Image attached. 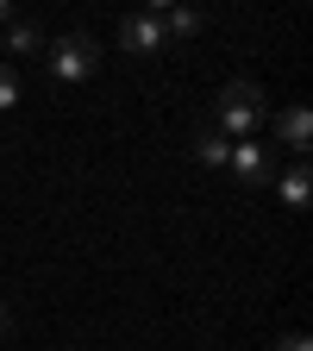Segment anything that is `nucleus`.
Instances as JSON below:
<instances>
[{
    "label": "nucleus",
    "instance_id": "1",
    "mask_svg": "<svg viewBox=\"0 0 313 351\" xmlns=\"http://www.w3.org/2000/svg\"><path fill=\"white\" fill-rule=\"evenodd\" d=\"M263 119H270V107H263V88H257V82L238 75V82L219 88V101H213V132H219L226 145H245Z\"/></svg>",
    "mask_w": 313,
    "mask_h": 351
},
{
    "label": "nucleus",
    "instance_id": "2",
    "mask_svg": "<svg viewBox=\"0 0 313 351\" xmlns=\"http://www.w3.org/2000/svg\"><path fill=\"white\" fill-rule=\"evenodd\" d=\"M44 57H51V75L57 82H88V75L101 69V44L88 38V32H69L57 44H44Z\"/></svg>",
    "mask_w": 313,
    "mask_h": 351
},
{
    "label": "nucleus",
    "instance_id": "3",
    "mask_svg": "<svg viewBox=\"0 0 313 351\" xmlns=\"http://www.w3.org/2000/svg\"><path fill=\"white\" fill-rule=\"evenodd\" d=\"M226 169L238 176L245 189H270L276 182V163H270V151H263L257 138H245V145H232V157H226Z\"/></svg>",
    "mask_w": 313,
    "mask_h": 351
},
{
    "label": "nucleus",
    "instance_id": "4",
    "mask_svg": "<svg viewBox=\"0 0 313 351\" xmlns=\"http://www.w3.org/2000/svg\"><path fill=\"white\" fill-rule=\"evenodd\" d=\"M119 44H125L132 57H157V51H169L157 13H125V19H119Z\"/></svg>",
    "mask_w": 313,
    "mask_h": 351
},
{
    "label": "nucleus",
    "instance_id": "5",
    "mask_svg": "<svg viewBox=\"0 0 313 351\" xmlns=\"http://www.w3.org/2000/svg\"><path fill=\"white\" fill-rule=\"evenodd\" d=\"M276 138H282L288 151H307V145H313V113H307V107H282V113H276Z\"/></svg>",
    "mask_w": 313,
    "mask_h": 351
},
{
    "label": "nucleus",
    "instance_id": "6",
    "mask_svg": "<svg viewBox=\"0 0 313 351\" xmlns=\"http://www.w3.org/2000/svg\"><path fill=\"white\" fill-rule=\"evenodd\" d=\"M157 25H163V44H188L207 19H201L195 7H163V13H157Z\"/></svg>",
    "mask_w": 313,
    "mask_h": 351
},
{
    "label": "nucleus",
    "instance_id": "7",
    "mask_svg": "<svg viewBox=\"0 0 313 351\" xmlns=\"http://www.w3.org/2000/svg\"><path fill=\"white\" fill-rule=\"evenodd\" d=\"M276 195H282V207H307V195H313V169H307V157L295 163V169H282V182H276Z\"/></svg>",
    "mask_w": 313,
    "mask_h": 351
},
{
    "label": "nucleus",
    "instance_id": "8",
    "mask_svg": "<svg viewBox=\"0 0 313 351\" xmlns=\"http://www.w3.org/2000/svg\"><path fill=\"white\" fill-rule=\"evenodd\" d=\"M188 151H195V163H207V169H226V157H232V145L219 138L213 125H201V132H195V145H188Z\"/></svg>",
    "mask_w": 313,
    "mask_h": 351
},
{
    "label": "nucleus",
    "instance_id": "9",
    "mask_svg": "<svg viewBox=\"0 0 313 351\" xmlns=\"http://www.w3.org/2000/svg\"><path fill=\"white\" fill-rule=\"evenodd\" d=\"M7 51H13V57H38V51H44V32H38L32 19H13V25H7Z\"/></svg>",
    "mask_w": 313,
    "mask_h": 351
},
{
    "label": "nucleus",
    "instance_id": "10",
    "mask_svg": "<svg viewBox=\"0 0 313 351\" xmlns=\"http://www.w3.org/2000/svg\"><path fill=\"white\" fill-rule=\"evenodd\" d=\"M25 101V88H19V69L13 63H0V113H7V107H19Z\"/></svg>",
    "mask_w": 313,
    "mask_h": 351
},
{
    "label": "nucleus",
    "instance_id": "11",
    "mask_svg": "<svg viewBox=\"0 0 313 351\" xmlns=\"http://www.w3.org/2000/svg\"><path fill=\"white\" fill-rule=\"evenodd\" d=\"M276 351H313V345H307L301 332H288V339H276Z\"/></svg>",
    "mask_w": 313,
    "mask_h": 351
},
{
    "label": "nucleus",
    "instance_id": "12",
    "mask_svg": "<svg viewBox=\"0 0 313 351\" xmlns=\"http://www.w3.org/2000/svg\"><path fill=\"white\" fill-rule=\"evenodd\" d=\"M7 332H13V307L0 301V339H7Z\"/></svg>",
    "mask_w": 313,
    "mask_h": 351
},
{
    "label": "nucleus",
    "instance_id": "13",
    "mask_svg": "<svg viewBox=\"0 0 313 351\" xmlns=\"http://www.w3.org/2000/svg\"><path fill=\"white\" fill-rule=\"evenodd\" d=\"M0 25H13V13H7V0H0Z\"/></svg>",
    "mask_w": 313,
    "mask_h": 351
}]
</instances>
